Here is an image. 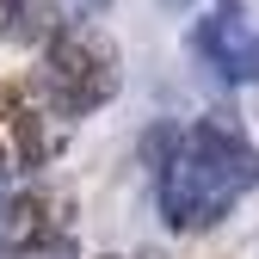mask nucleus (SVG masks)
I'll return each mask as SVG.
<instances>
[{
    "label": "nucleus",
    "mask_w": 259,
    "mask_h": 259,
    "mask_svg": "<svg viewBox=\"0 0 259 259\" xmlns=\"http://www.w3.org/2000/svg\"><path fill=\"white\" fill-rule=\"evenodd\" d=\"M74 235V204L56 185H25L7 191V222H0V259H56L68 253Z\"/></svg>",
    "instance_id": "4"
},
{
    "label": "nucleus",
    "mask_w": 259,
    "mask_h": 259,
    "mask_svg": "<svg viewBox=\"0 0 259 259\" xmlns=\"http://www.w3.org/2000/svg\"><path fill=\"white\" fill-rule=\"evenodd\" d=\"M191 50H198L222 80H259V31L247 25L241 0H216V7L191 25Z\"/></svg>",
    "instance_id": "5"
},
{
    "label": "nucleus",
    "mask_w": 259,
    "mask_h": 259,
    "mask_svg": "<svg viewBox=\"0 0 259 259\" xmlns=\"http://www.w3.org/2000/svg\"><path fill=\"white\" fill-rule=\"evenodd\" d=\"M111 0H13V31L25 44H50L74 25H93Z\"/></svg>",
    "instance_id": "6"
},
{
    "label": "nucleus",
    "mask_w": 259,
    "mask_h": 259,
    "mask_svg": "<svg viewBox=\"0 0 259 259\" xmlns=\"http://www.w3.org/2000/svg\"><path fill=\"white\" fill-rule=\"evenodd\" d=\"M154 210L173 235H210L247 191H259V142L235 117H191L148 130Z\"/></svg>",
    "instance_id": "1"
},
{
    "label": "nucleus",
    "mask_w": 259,
    "mask_h": 259,
    "mask_svg": "<svg viewBox=\"0 0 259 259\" xmlns=\"http://www.w3.org/2000/svg\"><path fill=\"white\" fill-rule=\"evenodd\" d=\"M99 259H123V253H99Z\"/></svg>",
    "instance_id": "9"
},
{
    "label": "nucleus",
    "mask_w": 259,
    "mask_h": 259,
    "mask_svg": "<svg viewBox=\"0 0 259 259\" xmlns=\"http://www.w3.org/2000/svg\"><path fill=\"white\" fill-rule=\"evenodd\" d=\"M31 87H37V99H44L62 123L105 111V105L117 99V87H123V56H117V44H111V31L74 25V31H62V37H50Z\"/></svg>",
    "instance_id": "2"
},
{
    "label": "nucleus",
    "mask_w": 259,
    "mask_h": 259,
    "mask_svg": "<svg viewBox=\"0 0 259 259\" xmlns=\"http://www.w3.org/2000/svg\"><path fill=\"white\" fill-rule=\"evenodd\" d=\"M0 222H7V191H0Z\"/></svg>",
    "instance_id": "8"
},
{
    "label": "nucleus",
    "mask_w": 259,
    "mask_h": 259,
    "mask_svg": "<svg viewBox=\"0 0 259 259\" xmlns=\"http://www.w3.org/2000/svg\"><path fill=\"white\" fill-rule=\"evenodd\" d=\"M13 31V0H0V37Z\"/></svg>",
    "instance_id": "7"
},
{
    "label": "nucleus",
    "mask_w": 259,
    "mask_h": 259,
    "mask_svg": "<svg viewBox=\"0 0 259 259\" xmlns=\"http://www.w3.org/2000/svg\"><path fill=\"white\" fill-rule=\"evenodd\" d=\"M62 123L37 87L25 80H0V179H25V173H44L50 160L62 154Z\"/></svg>",
    "instance_id": "3"
}]
</instances>
